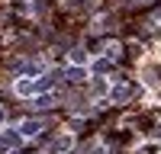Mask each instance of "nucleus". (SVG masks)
Masks as SVG:
<instances>
[{
    "label": "nucleus",
    "mask_w": 161,
    "mask_h": 154,
    "mask_svg": "<svg viewBox=\"0 0 161 154\" xmlns=\"http://www.w3.org/2000/svg\"><path fill=\"white\" fill-rule=\"evenodd\" d=\"M39 128H42V119H26L23 125H19V135H39Z\"/></svg>",
    "instance_id": "1"
},
{
    "label": "nucleus",
    "mask_w": 161,
    "mask_h": 154,
    "mask_svg": "<svg viewBox=\"0 0 161 154\" xmlns=\"http://www.w3.org/2000/svg\"><path fill=\"white\" fill-rule=\"evenodd\" d=\"M68 148H71V138H68V135H61V138L52 141V148H48V151H52V154H64Z\"/></svg>",
    "instance_id": "2"
},
{
    "label": "nucleus",
    "mask_w": 161,
    "mask_h": 154,
    "mask_svg": "<svg viewBox=\"0 0 161 154\" xmlns=\"http://www.w3.org/2000/svg\"><path fill=\"white\" fill-rule=\"evenodd\" d=\"M129 96H136V87H116L113 90V100H129Z\"/></svg>",
    "instance_id": "3"
},
{
    "label": "nucleus",
    "mask_w": 161,
    "mask_h": 154,
    "mask_svg": "<svg viewBox=\"0 0 161 154\" xmlns=\"http://www.w3.org/2000/svg\"><path fill=\"white\" fill-rule=\"evenodd\" d=\"M93 71H97V74H106V71H113V64L106 61V58H100L97 64H93Z\"/></svg>",
    "instance_id": "4"
},
{
    "label": "nucleus",
    "mask_w": 161,
    "mask_h": 154,
    "mask_svg": "<svg viewBox=\"0 0 161 154\" xmlns=\"http://www.w3.org/2000/svg\"><path fill=\"white\" fill-rule=\"evenodd\" d=\"M68 80H74V84L84 80V68H71V71H68Z\"/></svg>",
    "instance_id": "5"
},
{
    "label": "nucleus",
    "mask_w": 161,
    "mask_h": 154,
    "mask_svg": "<svg viewBox=\"0 0 161 154\" xmlns=\"http://www.w3.org/2000/svg\"><path fill=\"white\" fill-rule=\"evenodd\" d=\"M84 58H87V55H84V48H74V51H71V61H77V64H80Z\"/></svg>",
    "instance_id": "6"
},
{
    "label": "nucleus",
    "mask_w": 161,
    "mask_h": 154,
    "mask_svg": "<svg viewBox=\"0 0 161 154\" xmlns=\"http://www.w3.org/2000/svg\"><path fill=\"white\" fill-rule=\"evenodd\" d=\"M3 119H7V112H3V109H0V122H3Z\"/></svg>",
    "instance_id": "7"
}]
</instances>
